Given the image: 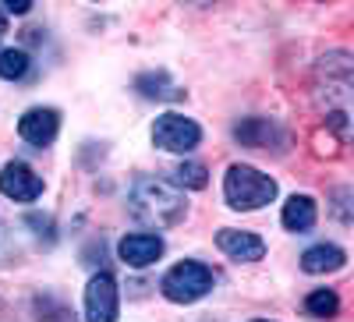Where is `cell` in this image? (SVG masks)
Segmentation results:
<instances>
[{"label": "cell", "instance_id": "6da1fadb", "mask_svg": "<svg viewBox=\"0 0 354 322\" xmlns=\"http://www.w3.org/2000/svg\"><path fill=\"white\" fill-rule=\"evenodd\" d=\"M312 100L326 124L354 145V53H322L312 71Z\"/></svg>", "mask_w": 354, "mask_h": 322}, {"label": "cell", "instance_id": "7a4b0ae2", "mask_svg": "<svg viewBox=\"0 0 354 322\" xmlns=\"http://www.w3.org/2000/svg\"><path fill=\"white\" fill-rule=\"evenodd\" d=\"M128 209L135 220H142L145 227L156 230H170L188 216V198L181 188H174L163 178H149V173H138L128 188Z\"/></svg>", "mask_w": 354, "mask_h": 322}, {"label": "cell", "instance_id": "3957f363", "mask_svg": "<svg viewBox=\"0 0 354 322\" xmlns=\"http://www.w3.org/2000/svg\"><path fill=\"white\" fill-rule=\"evenodd\" d=\"M223 198L230 209H241V213H252V209H262L277 198V181L270 173H262L248 163H230L227 173H223Z\"/></svg>", "mask_w": 354, "mask_h": 322}, {"label": "cell", "instance_id": "277c9868", "mask_svg": "<svg viewBox=\"0 0 354 322\" xmlns=\"http://www.w3.org/2000/svg\"><path fill=\"white\" fill-rule=\"evenodd\" d=\"M216 283V273L205 266V262H195V258H185L177 262V266H170L160 280V290L163 298L174 301V305H192L198 298H205Z\"/></svg>", "mask_w": 354, "mask_h": 322}, {"label": "cell", "instance_id": "5b68a950", "mask_svg": "<svg viewBox=\"0 0 354 322\" xmlns=\"http://www.w3.org/2000/svg\"><path fill=\"white\" fill-rule=\"evenodd\" d=\"M202 142V128L185 113H163L153 124V145L163 153H192Z\"/></svg>", "mask_w": 354, "mask_h": 322}, {"label": "cell", "instance_id": "8992f818", "mask_svg": "<svg viewBox=\"0 0 354 322\" xmlns=\"http://www.w3.org/2000/svg\"><path fill=\"white\" fill-rule=\"evenodd\" d=\"M121 298H117V280L100 269L85 287V322H117Z\"/></svg>", "mask_w": 354, "mask_h": 322}, {"label": "cell", "instance_id": "52a82bcc", "mask_svg": "<svg viewBox=\"0 0 354 322\" xmlns=\"http://www.w3.org/2000/svg\"><path fill=\"white\" fill-rule=\"evenodd\" d=\"M0 195H8L11 202H36L43 195V178L21 160H11L0 170Z\"/></svg>", "mask_w": 354, "mask_h": 322}, {"label": "cell", "instance_id": "ba28073f", "mask_svg": "<svg viewBox=\"0 0 354 322\" xmlns=\"http://www.w3.org/2000/svg\"><path fill=\"white\" fill-rule=\"evenodd\" d=\"M234 138L248 149H283L287 145V131L270 117H245L241 124H234Z\"/></svg>", "mask_w": 354, "mask_h": 322}, {"label": "cell", "instance_id": "9c48e42d", "mask_svg": "<svg viewBox=\"0 0 354 322\" xmlns=\"http://www.w3.org/2000/svg\"><path fill=\"white\" fill-rule=\"evenodd\" d=\"M57 131H61V113L53 106H32V110H25L21 121H18V135L28 145H36V149H46L57 138Z\"/></svg>", "mask_w": 354, "mask_h": 322}, {"label": "cell", "instance_id": "30bf717a", "mask_svg": "<svg viewBox=\"0 0 354 322\" xmlns=\"http://www.w3.org/2000/svg\"><path fill=\"white\" fill-rule=\"evenodd\" d=\"M117 252H121V262L131 269H145V266H153V262H160L163 255V238L160 234H128V238L117 245Z\"/></svg>", "mask_w": 354, "mask_h": 322}, {"label": "cell", "instance_id": "8fae6325", "mask_svg": "<svg viewBox=\"0 0 354 322\" xmlns=\"http://www.w3.org/2000/svg\"><path fill=\"white\" fill-rule=\"evenodd\" d=\"M216 245H220V252H223L227 258H234V262H259V258L266 255V241L259 238V234H252V230L223 227V230L216 234Z\"/></svg>", "mask_w": 354, "mask_h": 322}, {"label": "cell", "instance_id": "7c38bea8", "mask_svg": "<svg viewBox=\"0 0 354 322\" xmlns=\"http://www.w3.org/2000/svg\"><path fill=\"white\" fill-rule=\"evenodd\" d=\"M280 220H283V227H287L290 234H308V230L315 227V220H319L315 198H312V195H290V198L283 202Z\"/></svg>", "mask_w": 354, "mask_h": 322}, {"label": "cell", "instance_id": "4fadbf2b", "mask_svg": "<svg viewBox=\"0 0 354 322\" xmlns=\"http://www.w3.org/2000/svg\"><path fill=\"white\" fill-rule=\"evenodd\" d=\"M344 262H347L344 248L322 241V245H312V248L301 255V269H305L308 276H322V273H337V269H344Z\"/></svg>", "mask_w": 354, "mask_h": 322}, {"label": "cell", "instance_id": "5bb4252c", "mask_svg": "<svg viewBox=\"0 0 354 322\" xmlns=\"http://www.w3.org/2000/svg\"><path fill=\"white\" fill-rule=\"evenodd\" d=\"M135 89H138V96H145V100H181V96H185L181 85H177L167 71H142V75L135 78Z\"/></svg>", "mask_w": 354, "mask_h": 322}, {"label": "cell", "instance_id": "9a60e30c", "mask_svg": "<svg viewBox=\"0 0 354 322\" xmlns=\"http://www.w3.org/2000/svg\"><path fill=\"white\" fill-rule=\"evenodd\" d=\"M337 312H340V298L330 287H319L305 298V315H312V319H333Z\"/></svg>", "mask_w": 354, "mask_h": 322}, {"label": "cell", "instance_id": "2e32d148", "mask_svg": "<svg viewBox=\"0 0 354 322\" xmlns=\"http://www.w3.org/2000/svg\"><path fill=\"white\" fill-rule=\"evenodd\" d=\"M28 71V53L25 50H0V78H8V82H18L25 78Z\"/></svg>", "mask_w": 354, "mask_h": 322}, {"label": "cell", "instance_id": "e0dca14e", "mask_svg": "<svg viewBox=\"0 0 354 322\" xmlns=\"http://www.w3.org/2000/svg\"><path fill=\"white\" fill-rule=\"evenodd\" d=\"M174 178H177V184H181V188H195V191L209 184V173H205L202 163H181V167L174 170Z\"/></svg>", "mask_w": 354, "mask_h": 322}, {"label": "cell", "instance_id": "ac0fdd59", "mask_svg": "<svg viewBox=\"0 0 354 322\" xmlns=\"http://www.w3.org/2000/svg\"><path fill=\"white\" fill-rule=\"evenodd\" d=\"M36 312H39V315H36L39 322H75V319H71V312H68L61 301H53V298L36 301Z\"/></svg>", "mask_w": 354, "mask_h": 322}, {"label": "cell", "instance_id": "d6986e66", "mask_svg": "<svg viewBox=\"0 0 354 322\" xmlns=\"http://www.w3.org/2000/svg\"><path fill=\"white\" fill-rule=\"evenodd\" d=\"M25 223H28V227H39L36 234H43V230H46V238H53V220H50V216H39V213H28V216H25Z\"/></svg>", "mask_w": 354, "mask_h": 322}, {"label": "cell", "instance_id": "ffe728a7", "mask_svg": "<svg viewBox=\"0 0 354 322\" xmlns=\"http://www.w3.org/2000/svg\"><path fill=\"white\" fill-rule=\"evenodd\" d=\"M4 11L8 15H28L32 11V0H4Z\"/></svg>", "mask_w": 354, "mask_h": 322}, {"label": "cell", "instance_id": "44dd1931", "mask_svg": "<svg viewBox=\"0 0 354 322\" xmlns=\"http://www.w3.org/2000/svg\"><path fill=\"white\" fill-rule=\"evenodd\" d=\"M4 32H8V11L0 8V36H4Z\"/></svg>", "mask_w": 354, "mask_h": 322}, {"label": "cell", "instance_id": "7402d4cb", "mask_svg": "<svg viewBox=\"0 0 354 322\" xmlns=\"http://www.w3.org/2000/svg\"><path fill=\"white\" fill-rule=\"evenodd\" d=\"M255 322H270V319H255Z\"/></svg>", "mask_w": 354, "mask_h": 322}]
</instances>
